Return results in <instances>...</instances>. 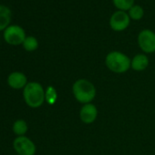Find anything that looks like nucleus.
Masks as SVG:
<instances>
[{"label": "nucleus", "instance_id": "8", "mask_svg": "<svg viewBox=\"0 0 155 155\" xmlns=\"http://www.w3.org/2000/svg\"><path fill=\"white\" fill-rule=\"evenodd\" d=\"M28 83L27 76L21 71H13L8 77V84L11 89L23 90Z\"/></svg>", "mask_w": 155, "mask_h": 155}, {"label": "nucleus", "instance_id": "16", "mask_svg": "<svg viewBox=\"0 0 155 155\" xmlns=\"http://www.w3.org/2000/svg\"><path fill=\"white\" fill-rule=\"evenodd\" d=\"M57 99H58V94H57L55 88L52 86L48 87L46 90V101L48 104L53 105L56 102Z\"/></svg>", "mask_w": 155, "mask_h": 155}, {"label": "nucleus", "instance_id": "9", "mask_svg": "<svg viewBox=\"0 0 155 155\" xmlns=\"http://www.w3.org/2000/svg\"><path fill=\"white\" fill-rule=\"evenodd\" d=\"M98 116V110L92 103L84 104L80 110V118L82 122L86 124L93 123Z\"/></svg>", "mask_w": 155, "mask_h": 155}, {"label": "nucleus", "instance_id": "3", "mask_svg": "<svg viewBox=\"0 0 155 155\" xmlns=\"http://www.w3.org/2000/svg\"><path fill=\"white\" fill-rule=\"evenodd\" d=\"M131 59L125 54L120 51L110 52L105 58V64L107 68L118 74L125 73L130 68Z\"/></svg>", "mask_w": 155, "mask_h": 155}, {"label": "nucleus", "instance_id": "7", "mask_svg": "<svg viewBox=\"0 0 155 155\" xmlns=\"http://www.w3.org/2000/svg\"><path fill=\"white\" fill-rule=\"evenodd\" d=\"M130 22V18L129 15L125 11L118 10L111 15L110 19V26L112 30L120 32L125 30L129 27Z\"/></svg>", "mask_w": 155, "mask_h": 155}, {"label": "nucleus", "instance_id": "5", "mask_svg": "<svg viewBox=\"0 0 155 155\" xmlns=\"http://www.w3.org/2000/svg\"><path fill=\"white\" fill-rule=\"evenodd\" d=\"M13 147L18 155H35L37 147L27 136H18L13 141Z\"/></svg>", "mask_w": 155, "mask_h": 155}, {"label": "nucleus", "instance_id": "1", "mask_svg": "<svg viewBox=\"0 0 155 155\" xmlns=\"http://www.w3.org/2000/svg\"><path fill=\"white\" fill-rule=\"evenodd\" d=\"M23 99L28 107L39 108L46 101V91L40 83L30 81L23 89Z\"/></svg>", "mask_w": 155, "mask_h": 155}, {"label": "nucleus", "instance_id": "6", "mask_svg": "<svg viewBox=\"0 0 155 155\" xmlns=\"http://www.w3.org/2000/svg\"><path fill=\"white\" fill-rule=\"evenodd\" d=\"M138 45L145 53L155 52V33L150 29L140 31L138 35Z\"/></svg>", "mask_w": 155, "mask_h": 155}, {"label": "nucleus", "instance_id": "12", "mask_svg": "<svg viewBox=\"0 0 155 155\" xmlns=\"http://www.w3.org/2000/svg\"><path fill=\"white\" fill-rule=\"evenodd\" d=\"M12 130L13 132L18 137V136H25V134L27 133L28 130V123L25 120L19 119L17 120L12 126Z\"/></svg>", "mask_w": 155, "mask_h": 155}, {"label": "nucleus", "instance_id": "13", "mask_svg": "<svg viewBox=\"0 0 155 155\" xmlns=\"http://www.w3.org/2000/svg\"><path fill=\"white\" fill-rule=\"evenodd\" d=\"M23 48L28 51V52H33L35 50L38 49V39L33 37V36H27V38H25L23 44Z\"/></svg>", "mask_w": 155, "mask_h": 155}, {"label": "nucleus", "instance_id": "10", "mask_svg": "<svg viewBox=\"0 0 155 155\" xmlns=\"http://www.w3.org/2000/svg\"><path fill=\"white\" fill-rule=\"evenodd\" d=\"M11 19V9L5 5H0V31H4L8 27L10 26Z\"/></svg>", "mask_w": 155, "mask_h": 155}, {"label": "nucleus", "instance_id": "2", "mask_svg": "<svg viewBox=\"0 0 155 155\" xmlns=\"http://www.w3.org/2000/svg\"><path fill=\"white\" fill-rule=\"evenodd\" d=\"M74 98L82 104L91 103L96 97V88L94 84L86 79H80L72 86Z\"/></svg>", "mask_w": 155, "mask_h": 155}, {"label": "nucleus", "instance_id": "15", "mask_svg": "<svg viewBox=\"0 0 155 155\" xmlns=\"http://www.w3.org/2000/svg\"><path fill=\"white\" fill-rule=\"evenodd\" d=\"M129 17L130 19L132 20H140L143 18L144 15V10L141 7L138 6V5H134L128 13Z\"/></svg>", "mask_w": 155, "mask_h": 155}, {"label": "nucleus", "instance_id": "14", "mask_svg": "<svg viewBox=\"0 0 155 155\" xmlns=\"http://www.w3.org/2000/svg\"><path fill=\"white\" fill-rule=\"evenodd\" d=\"M113 5L118 10L129 11L134 6V0H112Z\"/></svg>", "mask_w": 155, "mask_h": 155}, {"label": "nucleus", "instance_id": "11", "mask_svg": "<svg viewBox=\"0 0 155 155\" xmlns=\"http://www.w3.org/2000/svg\"><path fill=\"white\" fill-rule=\"evenodd\" d=\"M149 66V58L144 54H138L132 59L130 68L135 71H143Z\"/></svg>", "mask_w": 155, "mask_h": 155}, {"label": "nucleus", "instance_id": "4", "mask_svg": "<svg viewBox=\"0 0 155 155\" xmlns=\"http://www.w3.org/2000/svg\"><path fill=\"white\" fill-rule=\"evenodd\" d=\"M26 38L25 29L18 25H10L3 31L4 40L11 46L22 45Z\"/></svg>", "mask_w": 155, "mask_h": 155}]
</instances>
